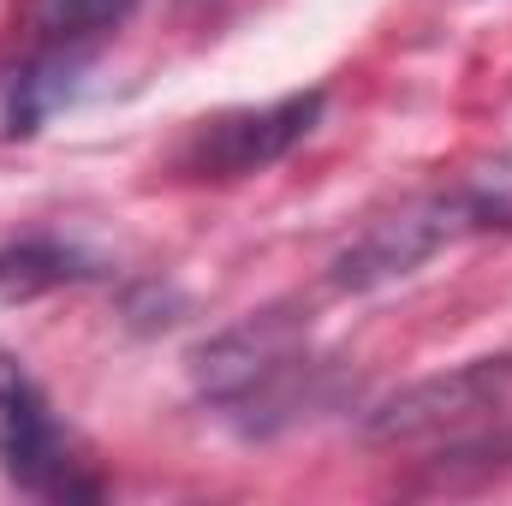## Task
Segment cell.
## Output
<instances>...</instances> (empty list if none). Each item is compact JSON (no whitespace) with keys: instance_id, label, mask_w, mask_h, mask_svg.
I'll return each mask as SVG.
<instances>
[{"instance_id":"6","label":"cell","mask_w":512,"mask_h":506,"mask_svg":"<svg viewBox=\"0 0 512 506\" xmlns=\"http://www.w3.org/2000/svg\"><path fill=\"white\" fill-rule=\"evenodd\" d=\"M84 66H90V48H36L30 42L18 54V66H6V78H0V120H6L0 131L36 137L60 102H72Z\"/></svg>"},{"instance_id":"3","label":"cell","mask_w":512,"mask_h":506,"mask_svg":"<svg viewBox=\"0 0 512 506\" xmlns=\"http://www.w3.org/2000/svg\"><path fill=\"white\" fill-rule=\"evenodd\" d=\"M0 477L36 501H102V477L78 459V441L54 417L42 381L12 352H0Z\"/></svg>"},{"instance_id":"8","label":"cell","mask_w":512,"mask_h":506,"mask_svg":"<svg viewBox=\"0 0 512 506\" xmlns=\"http://www.w3.org/2000/svg\"><path fill=\"white\" fill-rule=\"evenodd\" d=\"M143 0H18V24L36 48H96Z\"/></svg>"},{"instance_id":"4","label":"cell","mask_w":512,"mask_h":506,"mask_svg":"<svg viewBox=\"0 0 512 506\" xmlns=\"http://www.w3.org/2000/svg\"><path fill=\"white\" fill-rule=\"evenodd\" d=\"M322 108L328 96L322 90H292L280 102H262V108H233V114H215V120H197L191 137L179 143L173 155V173L179 179H251L262 167L286 161L310 131L322 126Z\"/></svg>"},{"instance_id":"5","label":"cell","mask_w":512,"mask_h":506,"mask_svg":"<svg viewBox=\"0 0 512 506\" xmlns=\"http://www.w3.org/2000/svg\"><path fill=\"white\" fill-rule=\"evenodd\" d=\"M304 352H310V310L304 304H262L251 316H239L233 328L209 334L203 346H191L185 370H191L197 399L227 417L286 364H298Z\"/></svg>"},{"instance_id":"2","label":"cell","mask_w":512,"mask_h":506,"mask_svg":"<svg viewBox=\"0 0 512 506\" xmlns=\"http://www.w3.org/2000/svg\"><path fill=\"white\" fill-rule=\"evenodd\" d=\"M512 405V352L465 358L453 370L405 381L382 405L364 411V441L370 447H417V441H453L483 423H501Z\"/></svg>"},{"instance_id":"7","label":"cell","mask_w":512,"mask_h":506,"mask_svg":"<svg viewBox=\"0 0 512 506\" xmlns=\"http://www.w3.org/2000/svg\"><path fill=\"white\" fill-rule=\"evenodd\" d=\"M108 268L90 251L54 239V233H30V239H12L0 245V304H30V298H48L60 286H84V280H102Z\"/></svg>"},{"instance_id":"1","label":"cell","mask_w":512,"mask_h":506,"mask_svg":"<svg viewBox=\"0 0 512 506\" xmlns=\"http://www.w3.org/2000/svg\"><path fill=\"white\" fill-rule=\"evenodd\" d=\"M501 227H512V191L453 185V191L411 197L393 215L370 221L346 251L328 262V286L334 292H376V286H393V280L417 274L447 245H465V239L501 233Z\"/></svg>"}]
</instances>
